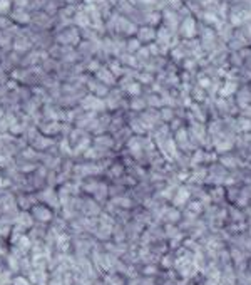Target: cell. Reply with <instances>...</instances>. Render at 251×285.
<instances>
[{"label":"cell","mask_w":251,"mask_h":285,"mask_svg":"<svg viewBox=\"0 0 251 285\" xmlns=\"http://www.w3.org/2000/svg\"><path fill=\"white\" fill-rule=\"evenodd\" d=\"M186 200H188V191H184V190H181L179 195L176 196V205H181V203H186Z\"/></svg>","instance_id":"obj_1"}]
</instances>
